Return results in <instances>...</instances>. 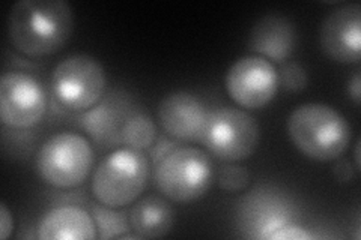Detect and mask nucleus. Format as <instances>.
Listing matches in <instances>:
<instances>
[{
	"label": "nucleus",
	"mask_w": 361,
	"mask_h": 240,
	"mask_svg": "<svg viewBox=\"0 0 361 240\" xmlns=\"http://www.w3.org/2000/svg\"><path fill=\"white\" fill-rule=\"evenodd\" d=\"M248 47L269 62H285L295 47V29L289 18L267 14L252 27Z\"/></svg>",
	"instance_id": "f8f14e48"
},
{
	"label": "nucleus",
	"mask_w": 361,
	"mask_h": 240,
	"mask_svg": "<svg viewBox=\"0 0 361 240\" xmlns=\"http://www.w3.org/2000/svg\"><path fill=\"white\" fill-rule=\"evenodd\" d=\"M41 240H94L98 237L94 216L77 206H59L42 216Z\"/></svg>",
	"instance_id": "ddd939ff"
},
{
	"label": "nucleus",
	"mask_w": 361,
	"mask_h": 240,
	"mask_svg": "<svg viewBox=\"0 0 361 240\" xmlns=\"http://www.w3.org/2000/svg\"><path fill=\"white\" fill-rule=\"evenodd\" d=\"M261 140L256 119L241 108L226 107L208 113L199 141L221 161L240 163L250 158Z\"/></svg>",
	"instance_id": "0eeeda50"
},
{
	"label": "nucleus",
	"mask_w": 361,
	"mask_h": 240,
	"mask_svg": "<svg viewBox=\"0 0 361 240\" xmlns=\"http://www.w3.org/2000/svg\"><path fill=\"white\" fill-rule=\"evenodd\" d=\"M334 176L337 177V180L341 182H351L355 176L353 165L349 164L348 161H341L337 163V165L334 167Z\"/></svg>",
	"instance_id": "4be33fe9"
},
{
	"label": "nucleus",
	"mask_w": 361,
	"mask_h": 240,
	"mask_svg": "<svg viewBox=\"0 0 361 240\" xmlns=\"http://www.w3.org/2000/svg\"><path fill=\"white\" fill-rule=\"evenodd\" d=\"M175 221L172 206L158 196H149L133 206L130 227L140 239L163 237L171 233Z\"/></svg>",
	"instance_id": "4468645a"
},
{
	"label": "nucleus",
	"mask_w": 361,
	"mask_h": 240,
	"mask_svg": "<svg viewBox=\"0 0 361 240\" xmlns=\"http://www.w3.org/2000/svg\"><path fill=\"white\" fill-rule=\"evenodd\" d=\"M217 184L221 191L236 194L244 191L250 184V173L243 165L228 164L217 171Z\"/></svg>",
	"instance_id": "a211bd4d"
},
{
	"label": "nucleus",
	"mask_w": 361,
	"mask_h": 240,
	"mask_svg": "<svg viewBox=\"0 0 361 240\" xmlns=\"http://www.w3.org/2000/svg\"><path fill=\"white\" fill-rule=\"evenodd\" d=\"M14 230V220L11 215L6 203H0V239L5 240Z\"/></svg>",
	"instance_id": "412c9836"
},
{
	"label": "nucleus",
	"mask_w": 361,
	"mask_h": 240,
	"mask_svg": "<svg viewBox=\"0 0 361 240\" xmlns=\"http://www.w3.org/2000/svg\"><path fill=\"white\" fill-rule=\"evenodd\" d=\"M319 42L330 59L341 63L358 62L361 54L360 4H348L333 9L322 23Z\"/></svg>",
	"instance_id": "9d476101"
},
{
	"label": "nucleus",
	"mask_w": 361,
	"mask_h": 240,
	"mask_svg": "<svg viewBox=\"0 0 361 240\" xmlns=\"http://www.w3.org/2000/svg\"><path fill=\"white\" fill-rule=\"evenodd\" d=\"M94 159V147L85 135L65 131L44 141L37 155V170L45 184L73 189L87 179Z\"/></svg>",
	"instance_id": "39448f33"
},
{
	"label": "nucleus",
	"mask_w": 361,
	"mask_h": 240,
	"mask_svg": "<svg viewBox=\"0 0 361 240\" xmlns=\"http://www.w3.org/2000/svg\"><path fill=\"white\" fill-rule=\"evenodd\" d=\"M83 127L95 140L104 143L110 140V137L116 131V119L111 110L99 106L94 110L86 111L83 116Z\"/></svg>",
	"instance_id": "f3484780"
},
{
	"label": "nucleus",
	"mask_w": 361,
	"mask_h": 240,
	"mask_svg": "<svg viewBox=\"0 0 361 240\" xmlns=\"http://www.w3.org/2000/svg\"><path fill=\"white\" fill-rule=\"evenodd\" d=\"M226 92L247 110L268 106L277 94L279 72L273 62L261 56H244L226 72Z\"/></svg>",
	"instance_id": "1a4fd4ad"
},
{
	"label": "nucleus",
	"mask_w": 361,
	"mask_h": 240,
	"mask_svg": "<svg viewBox=\"0 0 361 240\" xmlns=\"http://www.w3.org/2000/svg\"><path fill=\"white\" fill-rule=\"evenodd\" d=\"M157 116L161 128L172 139L179 141H199L208 111L196 95L178 90L160 101Z\"/></svg>",
	"instance_id": "9b49d317"
},
{
	"label": "nucleus",
	"mask_w": 361,
	"mask_h": 240,
	"mask_svg": "<svg viewBox=\"0 0 361 240\" xmlns=\"http://www.w3.org/2000/svg\"><path fill=\"white\" fill-rule=\"evenodd\" d=\"M354 159H355V170H360V140L355 144V152H354Z\"/></svg>",
	"instance_id": "b1692460"
},
{
	"label": "nucleus",
	"mask_w": 361,
	"mask_h": 240,
	"mask_svg": "<svg viewBox=\"0 0 361 240\" xmlns=\"http://www.w3.org/2000/svg\"><path fill=\"white\" fill-rule=\"evenodd\" d=\"M116 209L107 208V206H97L92 210L94 221L99 239H121L130 230V222L126 215L115 212Z\"/></svg>",
	"instance_id": "dca6fc26"
},
{
	"label": "nucleus",
	"mask_w": 361,
	"mask_h": 240,
	"mask_svg": "<svg viewBox=\"0 0 361 240\" xmlns=\"http://www.w3.org/2000/svg\"><path fill=\"white\" fill-rule=\"evenodd\" d=\"M157 139V128L154 120L146 114H135L121 128V140L127 147L135 151L149 149Z\"/></svg>",
	"instance_id": "2eb2a0df"
},
{
	"label": "nucleus",
	"mask_w": 361,
	"mask_h": 240,
	"mask_svg": "<svg viewBox=\"0 0 361 240\" xmlns=\"http://www.w3.org/2000/svg\"><path fill=\"white\" fill-rule=\"evenodd\" d=\"M149 161L142 151L119 147L98 164L92 194L99 204L121 209L137 200L148 184Z\"/></svg>",
	"instance_id": "7ed1b4c3"
},
{
	"label": "nucleus",
	"mask_w": 361,
	"mask_h": 240,
	"mask_svg": "<svg viewBox=\"0 0 361 240\" xmlns=\"http://www.w3.org/2000/svg\"><path fill=\"white\" fill-rule=\"evenodd\" d=\"M288 135L298 151L313 161L330 163L341 158L353 139L343 114L322 102H307L293 110L286 123Z\"/></svg>",
	"instance_id": "f03ea898"
},
{
	"label": "nucleus",
	"mask_w": 361,
	"mask_h": 240,
	"mask_svg": "<svg viewBox=\"0 0 361 240\" xmlns=\"http://www.w3.org/2000/svg\"><path fill=\"white\" fill-rule=\"evenodd\" d=\"M267 239H269V240H312V239H314V236L298 225L289 224V225H280L277 230L268 234Z\"/></svg>",
	"instance_id": "aec40b11"
},
{
	"label": "nucleus",
	"mask_w": 361,
	"mask_h": 240,
	"mask_svg": "<svg viewBox=\"0 0 361 240\" xmlns=\"http://www.w3.org/2000/svg\"><path fill=\"white\" fill-rule=\"evenodd\" d=\"M214 164L208 152L193 146L175 147L163 156L155 168V184L166 198L191 203L209 191Z\"/></svg>",
	"instance_id": "20e7f679"
},
{
	"label": "nucleus",
	"mask_w": 361,
	"mask_h": 240,
	"mask_svg": "<svg viewBox=\"0 0 361 240\" xmlns=\"http://www.w3.org/2000/svg\"><path fill=\"white\" fill-rule=\"evenodd\" d=\"M103 65L94 56L73 54L61 61L51 74V90L58 104L73 113H86L104 95Z\"/></svg>",
	"instance_id": "423d86ee"
},
{
	"label": "nucleus",
	"mask_w": 361,
	"mask_h": 240,
	"mask_svg": "<svg viewBox=\"0 0 361 240\" xmlns=\"http://www.w3.org/2000/svg\"><path fill=\"white\" fill-rule=\"evenodd\" d=\"M8 39L27 57L56 54L74 32L73 8L65 0H20L8 14Z\"/></svg>",
	"instance_id": "f257e3e1"
},
{
	"label": "nucleus",
	"mask_w": 361,
	"mask_h": 240,
	"mask_svg": "<svg viewBox=\"0 0 361 240\" xmlns=\"http://www.w3.org/2000/svg\"><path fill=\"white\" fill-rule=\"evenodd\" d=\"M47 92L37 77L9 71L0 80V119L11 130L37 127L47 113Z\"/></svg>",
	"instance_id": "6e6552de"
},
{
	"label": "nucleus",
	"mask_w": 361,
	"mask_h": 240,
	"mask_svg": "<svg viewBox=\"0 0 361 240\" xmlns=\"http://www.w3.org/2000/svg\"><path fill=\"white\" fill-rule=\"evenodd\" d=\"M348 94L351 99L358 106L360 104V96H361V77L360 74H355L348 83Z\"/></svg>",
	"instance_id": "5701e85b"
},
{
	"label": "nucleus",
	"mask_w": 361,
	"mask_h": 240,
	"mask_svg": "<svg viewBox=\"0 0 361 240\" xmlns=\"http://www.w3.org/2000/svg\"><path fill=\"white\" fill-rule=\"evenodd\" d=\"M279 84L283 86L289 92H300L307 86V72L295 62H288L280 68Z\"/></svg>",
	"instance_id": "6ab92c4d"
}]
</instances>
